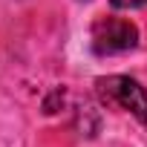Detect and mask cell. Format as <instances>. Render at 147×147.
<instances>
[{
  "mask_svg": "<svg viewBox=\"0 0 147 147\" xmlns=\"http://www.w3.org/2000/svg\"><path fill=\"white\" fill-rule=\"evenodd\" d=\"M58 101H63V92H61V90H55V92H52V95L46 98L43 110H46V113H58V110H55V104H58Z\"/></svg>",
  "mask_w": 147,
  "mask_h": 147,
  "instance_id": "obj_4",
  "label": "cell"
},
{
  "mask_svg": "<svg viewBox=\"0 0 147 147\" xmlns=\"http://www.w3.org/2000/svg\"><path fill=\"white\" fill-rule=\"evenodd\" d=\"M113 9H141L147 6V0H110Z\"/></svg>",
  "mask_w": 147,
  "mask_h": 147,
  "instance_id": "obj_3",
  "label": "cell"
},
{
  "mask_svg": "<svg viewBox=\"0 0 147 147\" xmlns=\"http://www.w3.org/2000/svg\"><path fill=\"white\" fill-rule=\"evenodd\" d=\"M136 43H138V29L124 18H101L92 23V49L98 55L130 52L136 49Z\"/></svg>",
  "mask_w": 147,
  "mask_h": 147,
  "instance_id": "obj_2",
  "label": "cell"
},
{
  "mask_svg": "<svg viewBox=\"0 0 147 147\" xmlns=\"http://www.w3.org/2000/svg\"><path fill=\"white\" fill-rule=\"evenodd\" d=\"M95 92L107 107H118L136 115L147 127V90L130 75H107L95 81Z\"/></svg>",
  "mask_w": 147,
  "mask_h": 147,
  "instance_id": "obj_1",
  "label": "cell"
}]
</instances>
